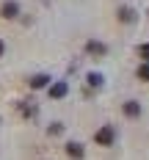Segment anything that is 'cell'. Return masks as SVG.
Here are the masks:
<instances>
[{"label":"cell","instance_id":"obj_1","mask_svg":"<svg viewBox=\"0 0 149 160\" xmlns=\"http://www.w3.org/2000/svg\"><path fill=\"white\" fill-rule=\"evenodd\" d=\"M97 144L99 146H111V144H113V130H111V127H102L97 132Z\"/></svg>","mask_w":149,"mask_h":160},{"label":"cell","instance_id":"obj_2","mask_svg":"<svg viewBox=\"0 0 149 160\" xmlns=\"http://www.w3.org/2000/svg\"><path fill=\"white\" fill-rule=\"evenodd\" d=\"M66 152H69V158H75V160H80L86 152H83V146L77 144V141H72V144H66Z\"/></svg>","mask_w":149,"mask_h":160},{"label":"cell","instance_id":"obj_3","mask_svg":"<svg viewBox=\"0 0 149 160\" xmlns=\"http://www.w3.org/2000/svg\"><path fill=\"white\" fill-rule=\"evenodd\" d=\"M19 14V6H17V3H6V6H3V17H6V19H11V17H17Z\"/></svg>","mask_w":149,"mask_h":160},{"label":"cell","instance_id":"obj_4","mask_svg":"<svg viewBox=\"0 0 149 160\" xmlns=\"http://www.w3.org/2000/svg\"><path fill=\"white\" fill-rule=\"evenodd\" d=\"M138 113H141L138 102H124V116H138Z\"/></svg>","mask_w":149,"mask_h":160},{"label":"cell","instance_id":"obj_5","mask_svg":"<svg viewBox=\"0 0 149 160\" xmlns=\"http://www.w3.org/2000/svg\"><path fill=\"white\" fill-rule=\"evenodd\" d=\"M86 50H88V52H94V55H105V52H108V50L102 47V44H97V42H88Z\"/></svg>","mask_w":149,"mask_h":160},{"label":"cell","instance_id":"obj_6","mask_svg":"<svg viewBox=\"0 0 149 160\" xmlns=\"http://www.w3.org/2000/svg\"><path fill=\"white\" fill-rule=\"evenodd\" d=\"M47 83H50L47 75H36V78L31 80V86H33V88H42V86H47Z\"/></svg>","mask_w":149,"mask_h":160},{"label":"cell","instance_id":"obj_7","mask_svg":"<svg viewBox=\"0 0 149 160\" xmlns=\"http://www.w3.org/2000/svg\"><path fill=\"white\" fill-rule=\"evenodd\" d=\"M50 94L55 97V99H58V97H64V94H66V86H64V83H58V86H52V91H50Z\"/></svg>","mask_w":149,"mask_h":160},{"label":"cell","instance_id":"obj_8","mask_svg":"<svg viewBox=\"0 0 149 160\" xmlns=\"http://www.w3.org/2000/svg\"><path fill=\"white\" fill-rule=\"evenodd\" d=\"M119 19H122V22H130L132 19V8H122V11H119Z\"/></svg>","mask_w":149,"mask_h":160},{"label":"cell","instance_id":"obj_9","mask_svg":"<svg viewBox=\"0 0 149 160\" xmlns=\"http://www.w3.org/2000/svg\"><path fill=\"white\" fill-rule=\"evenodd\" d=\"M138 78H141V80H149V61L144 66H138Z\"/></svg>","mask_w":149,"mask_h":160},{"label":"cell","instance_id":"obj_10","mask_svg":"<svg viewBox=\"0 0 149 160\" xmlns=\"http://www.w3.org/2000/svg\"><path fill=\"white\" fill-rule=\"evenodd\" d=\"M138 55H141L144 61H149V44H141V47H138Z\"/></svg>","mask_w":149,"mask_h":160},{"label":"cell","instance_id":"obj_11","mask_svg":"<svg viewBox=\"0 0 149 160\" xmlns=\"http://www.w3.org/2000/svg\"><path fill=\"white\" fill-rule=\"evenodd\" d=\"M0 55H3V42H0Z\"/></svg>","mask_w":149,"mask_h":160}]
</instances>
